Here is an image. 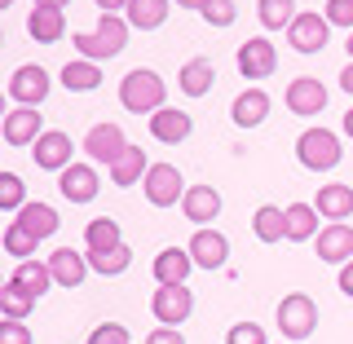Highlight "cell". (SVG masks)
<instances>
[{"mask_svg": "<svg viewBox=\"0 0 353 344\" xmlns=\"http://www.w3.org/2000/svg\"><path fill=\"white\" fill-rule=\"evenodd\" d=\"M128 31H132L128 18L102 14V22H97L93 31H75V49L84 53V62H106V58H115V53H124Z\"/></svg>", "mask_w": 353, "mask_h": 344, "instance_id": "obj_1", "label": "cell"}, {"mask_svg": "<svg viewBox=\"0 0 353 344\" xmlns=\"http://www.w3.org/2000/svg\"><path fill=\"white\" fill-rule=\"evenodd\" d=\"M163 97H168V88H163L159 71H128L124 80H119V102H124V110H132V115H154V110H163Z\"/></svg>", "mask_w": 353, "mask_h": 344, "instance_id": "obj_2", "label": "cell"}, {"mask_svg": "<svg viewBox=\"0 0 353 344\" xmlns=\"http://www.w3.org/2000/svg\"><path fill=\"white\" fill-rule=\"evenodd\" d=\"M340 154H345V146H340V137L327 132V128H305L301 137H296V159H301V168L327 172V168L340 163Z\"/></svg>", "mask_w": 353, "mask_h": 344, "instance_id": "obj_3", "label": "cell"}, {"mask_svg": "<svg viewBox=\"0 0 353 344\" xmlns=\"http://www.w3.org/2000/svg\"><path fill=\"white\" fill-rule=\"evenodd\" d=\"M318 327V305L309 301L305 292H292L279 301V331L287 340H309Z\"/></svg>", "mask_w": 353, "mask_h": 344, "instance_id": "obj_4", "label": "cell"}, {"mask_svg": "<svg viewBox=\"0 0 353 344\" xmlns=\"http://www.w3.org/2000/svg\"><path fill=\"white\" fill-rule=\"evenodd\" d=\"M146 199L154 208H172V203H181L185 199V181H181V168H172V163H150V172H146Z\"/></svg>", "mask_w": 353, "mask_h": 344, "instance_id": "obj_5", "label": "cell"}, {"mask_svg": "<svg viewBox=\"0 0 353 344\" xmlns=\"http://www.w3.org/2000/svg\"><path fill=\"white\" fill-rule=\"evenodd\" d=\"M331 40V22L327 14H296V22L287 27V44L296 53H323Z\"/></svg>", "mask_w": 353, "mask_h": 344, "instance_id": "obj_6", "label": "cell"}, {"mask_svg": "<svg viewBox=\"0 0 353 344\" xmlns=\"http://www.w3.org/2000/svg\"><path fill=\"white\" fill-rule=\"evenodd\" d=\"M150 309H154V318H159V327H181L185 318L194 314V296H190L185 283H172V287H159V292H154Z\"/></svg>", "mask_w": 353, "mask_h": 344, "instance_id": "obj_7", "label": "cell"}, {"mask_svg": "<svg viewBox=\"0 0 353 344\" xmlns=\"http://www.w3.org/2000/svg\"><path fill=\"white\" fill-rule=\"evenodd\" d=\"M128 146H132V141L124 137V128H119V124H97V128H88V137H84L88 159L106 163V168H115V163L124 159Z\"/></svg>", "mask_w": 353, "mask_h": 344, "instance_id": "obj_8", "label": "cell"}, {"mask_svg": "<svg viewBox=\"0 0 353 344\" xmlns=\"http://www.w3.org/2000/svg\"><path fill=\"white\" fill-rule=\"evenodd\" d=\"M49 88H53L49 71H44L40 62H31V66H18V71H14V80H9V97H14L18 106H40L44 97H49Z\"/></svg>", "mask_w": 353, "mask_h": 344, "instance_id": "obj_9", "label": "cell"}, {"mask_svg": "<svg viewBox=\"0 0 353 344\" xmlns=\"http://www.w3.org/2000/svg\"><path fill=\"white\" fill-rule=\"evenodd\" d=\"M318 261L327 265H349L353 261V225H345V221H331L327 230H318Z\"/></svg>", "mask_w": 353, "mask_h": 344, "instance_id": "obj_10", "label": "cell"}, {"mask_svg": "<svg viewBox=\"0 0 353 344\" xmlns=\"http://www.w3.org/2000/svg\"><path fill=\"white\" fill-rule=\"evenodd\" d=\"M190 256H194L199 270H221V265L230 261V239L221 234V230L199 225V234L190 239Z\"/></svg>", "mask_w": 353, "mask_h": 344, "instance_id": "obj_11", "label": "cell"}, {"mask_svg": "<svg viewBox=\"0 0 353 344\" xmlns=\"http://www.w3.org/2000/svg\"><path fill=\"white\" fill-rule=\"evenodd\" d=\"M274 66H279V53H274V44L256 36V40H248L239 49V71H243V80H265V75H274Z\"/></svg>", "mask_w": 353, "mask_h": 344, "instance_id": "obj_12", "label": "cell"}, {"mask_svg": "<svg viewBox=\"0 0 353 344\" xmlns=\"http://www.w3.org/2000/svg\"><path fill=\"white\" fill-rule=\"evenodd\" d=\"M327 106V84L314 80V75H301V80L287 84V110L292 115H318Z\"/></svg>", "mask_w": 353, "mask_h": 344, "instance_id": "obj_13", "label": "cell"}, {"mask_svg": "<svg viewBox=\"0 0 353 344\" xmlns=\"http://www.w3.org/2000/svg\"><path fill=\"white\" fill-rule=\"evenodd\" d=\"M40 106H18L5 115V141L9 146H31V141H40Z\"/></svg>", "mask_w": 353, "mask_h": 344, "instance_id": "obj_14", "label": "cell"}, {"mask_svg": "<svg viewBox=\"0 0 353 344\" xmlns=\"http://www.w3.org/2000/svg\"><path fill=\"white\" fill-rule=\"evenodd\" d=\"M97 185H102L97 172L84 168V163H71L66 172H58V190H62V199H71V203H93Z\"/></svg>", "mask_w": 353, "mask_h": 344, "instance_id": "obj_15", "label": "cell"}, {"mask_svg": "<svg viewBox=\"0 0 353 344\" xmlns=\"http://www.w3.org/2000/svg\"><path fill=\"white\" fill-rule=\"evenodd\" d=\"M36 168H49V172H66V168H71V137H66V132H40Z\"/></svg>", "mask_w": 353, "mask_h": 344, "instance_id": "obj_16", "label": "cell"}, {"mask_svg": "<svg viewBox=\"0 0 353 344\" xmlns=\"http://www.w3.org/2000/svg\"><path fill=\"white\" fill-rule=\"evenodd\" d=\"M194 270V256L190 247H163L159 256H154V279H159V287H172V283H185Z\"/></svg>", "mask_w": 353, "mask_h": 344, "instance_id": "obj_17", "label": "cell"}, {"mask_svg": "<svg viewBox=\"0 0 353 344\" xmlns=\"http://www.w3.org/2000/svg\"><path fill=\"white\" fill-rule=\"evenodd\" d=\"M190 128H194V119L185 115V110L163 106V110H154V115H150V132L163 141V146H176V141H185V137H190Z\"/></svg>", "mask_w": 353, "mask_h": 344, "instance_id": "obj_18", "label": "cell"}, {"mask_svg": "<svg viewBox=\"0 0 353 344\" xmlns=\"http://www.w3.org/2000/svg\"><path fill=\"white\" fill-rule=\"evenodd\" d=\"M27 31H31V40H40V44H58L66 36V9L36 5L31 18H27Z\"/></svg>", "mask_w": 353, "mask_h": 344, "instance_id": "obj_19", "label": "cell"}, {"mask_svg": "<svg viewBox=\"0 0 353 344\" xmlns=\"http://www.w3.org/2000/svg\"><path fill=\"white\" fill-rule=\"evenodd\" d=\"M230 119H234L239 128H256L270 119V93H261V88H248V93L234 97V106H230Z\"/></svg>", "mask_w": 353, "mask_h": 344, "instance_id": "obj_20", "label": "cell"}, {"mask_svg": "<svg viewBox=\"0 0 353 344\" xmlns=\"http://www.w3.org/2000/svg\"><path fill=\"white\" fill-rule=\"evenodd\" d=\"M49 270H53V283H62V287H80L88 279V256H80V252H71V247H58L49 256Z\"/></svg>", "mask_w": 353, "mask_h": 344, "instance_id": "obj_21", "label": "cell"}, {"mask_svg": "<svg viewBox=\"0 0 353 344\" xmlns=\"http://www.w3.org/2000/svg\"><path fill=\"white\" fill-rule=\"evenodd\" d=\"M176 84H181L185 97H203V93H212V84H216V66L208 58H190L176 71Z\"/></svg>", "mask_w": 353, "mask_h": 344, "instance_id": "obj_22", "label": "cell"}, {"mask_svg": "<svg viewBox=\"0 0 353 344\" xmlns=\"http://www.w3.org/2000/svg\"><path fill=\"white\" fill-rule=\"evenodd\" d=\"M18 225L27 230L31 239H40V243H44V239H53V234H58L62 216L53 212L49 203H40V199H36V203H27V208H22V212H18Z\"/></svg>", "mask_w": 353, "mask_h": 344, "instance_id": "obj_23", "label": "cell"}, {"mask_svg": "<svg viewBox=\"0 0 353 344\" xmlns=\"http://www.w3.org/2000/svg\"><path fill=\"white\" fill-rule=\"evenodd\" d=\"M181 212L194 221V225H208V221H216L221 212V194L212 190V185H190L181 199Z\"/></svg>", "mask_w": 353, "mask_h": 344, "instance_id": "obj_24", "label": "cell"}, {"mask_svg": "<svg viewBox=\"0 0 353 344\" xmlns=\"http://www.w3.org/2000/svg\"><path fill=\"white\" fill-rule=\"evenodd\" d=\"M252 230H256L261 243H283V239H287V208L261 203L256 212H252Z\"/></svg>", "mask_w": 353, "mask_h": 344, "instance_id": "obj_25", "label": "cell"}, {"mask_svg": "<svg viewBox=\"0 0 353 344\" xmlns=\"http://www.w3.org/2000/svg\"><path fill=\"white\" fill-rule=\"evenodd\" d=\"M9 283L22 287L27 296H36V301H40V296L53 287V270H49V261H44V265H40V261H22L18 270H14V279H9Z\"/></svg>", "mask_w": 353, "mask_h": 344, "instance_id": "obj_26", "label": "cell"}, {"mask_svg": "<svg viewBox=\"0 0 353 344\" xmlns=\"http://www.w3.org/2000/svg\"><path fill=\"white\" fill-rule=\"evenodd\" d=\"M314 203H318V216L345 221V216H353V185H323Z\"/></svg>", "mask_w": 353, "mask_h": 344, "instance_id": "obj_27", "label": "cell"}, {"mask_svg": "<svg viewBox=\"0 0 353 344\" xmlns=\"http://www.w3.org/2000/svg\"><path fill=\"white\" fill-rule=\"evenodd\" d=\"M146 172H150V163H146V150H141V146H128V150H124V159H119L115 168H110V181H115V185H124V190H128V185L146 181Z\"/></svg>", "mask_w": 353, "mask_h": 344, "instance_id": "obj_28", "label": "cell"}, {"mask_svg": "<svg viewBox=\"0 0 353 344\" xmlns=\"http://www.w3.org/2000/svg\"><path fill=\"white\" fill-rule=\"evenodd\" d=\"M168 5L172 0H128V27H141V31H154L163 27V18H168Z\"/></svg>", "mask_w": 353, "mask_h": 344, "instance_id": "obj_29", "label": "cell"}, {"mask_svg": "<svg viewBox=\"0 0 353 344\" xmlns=\"http://www.w3.org/2000/svg\"><path fill=\"white\" fill-rule=\"evenodd\" d=\"M318 234V208L314 203H292L287 208V243H305Z\"/></svg>", "mask_w": 353, "mask_h": 344, "instance_id": "obj_30", "label": "cell"}, {"mask_svg": "<svg viewBox=\"0 0 353 344\" xmlns=\"http://www.w3.org/2000/svg\"><path fill=\"white\" fill-rule=\"evenodd\" d=\"M88 265H93V274H102V279H115V274H124L132 265V252H128V243L106 247V252H88Z\"/></svg>", "mask_w": 353, "mask_h": 344, "instance_id": "obj_31", "label": "cell"}, {"mask_svg": "<svg viewBox=\"0 0 353 344\" xmlns=\"http://www.w3.org/2000/svg\"><path fill=\"white\" fill-rule=\"evenodd\" d=\"M62 84L71 88V93H88V88L102 84V66L97 62H66L62 66Z\"/></svg>", "mask_w": 353, "mask_h": 344, "instance_id": "obj_32", "label": "cell"}, {"mask_svg": "<svg viewBox=\"0 0 353 344\" xmlns=\"http://www.w3.org/2000/svg\"><path fill=\"white\" fill-rule=\"evenodd\" d=\"M256 18H261V27L283 31V27H292V22H296V0H261Z\"/></svg>", "mask_w": 353, "mask_h": 344, "instance_id": "obj_33", "label": "cell"}, {"mask_svg": "<svg viewBox=\"0 0 353 344\" xmlns=\"http://www.w3.org/2000/svg\"><path fill=\"white\" fill-rule=\"evenodd\" d=\"M84 239H88V252H106V247H119V221H110V216H97V221H88V230H84Z\"/></svg>", "mask_w": 353, "mask_h": 344, "instance_id": "obj_34", "label": "cell"}, {"mask_svg": "<svg viewBox=\"0 0 353 344\" xmlns=\"http://www.w3.org/2000/svg\"><path fill=\"white\" fill-rule=\"evenodd\" d=\"M36 309V296H27L22 287H14V283H5L0 287V314L5 318H14V323H22V318Z\"/></svg>", "mask_w": 353, "mask_h": 344, "instance_id": "obj_35", "label": "cell"}, {"mask_svg": "<svg viewBox=\"0 0 353 344\" xmlns=\"http://www.w3.org/2000/svg\"><path fill=\"white\" fill-rule=\"evenodd\" d=\"M0 208H9V212H22V208H27V190H22L18 172H0Z\"/></svg>", "mask_w": 353, "mask_h": 344, "instance_id": "obj_36", "label": "cell"}, {"mask_svg": "<svg viewBox=\"0 0 353 344\" xmlns=\"http://www.w3.org/2000/svg\"><path fill=\"white\" fill-rule=\"evenodd\" d=\"M36 243H40V239H31L27 230L18 225V221L5 230V252H9V256H18V261H31V256H36Z\"/></svg>", "mask_w": 353, "mask_h": 344, "instance_id": "obj_37", "label": "cell"}, {"mask_svg": "<svg viewBox=\"0 0 353 344\" xmlns=\"http://www.w3.org/2000/svg\"><path fill=\"white\" fill-rule=\"evenodd\" d=\"M199 14H203V22L208 27H230V22H234V0H208L203 9H199Z\"/></svg>", "mask_w": 353, "mask_h": 344, "instance_id": "obj_38", "label": "cell"}, {"mask_svg": "<svg viewBox=\"0 0 353 344\" xmlns=\"http://www.w3.org/2000/svg\"><path fill=\"white\" fill-rule=\"evenodd\" d=\"M88 344H132V340H128V331L119 327V323H102V327H93Z\"/></svg>", "mask_w": 353, "mask_h": 344, "instance_id": "obj_39", "label": "cell"}, {"mask_svg": "<svg viewBox=\"0 0 353 344\" xmlns=\"http://www.w3.org/2000/svg\"><path fill=\"white\" fill-rule=\"evenodd\" d=\"M225 344H265V331L261 323H239V327H230Z\"/></svg>", "mask_w": 353, "mask_h": 344, "instance_id": "obj_40", "label": "cell"}, {"mask_svg": "<svg viewBox=\"0 0 353 344\" xmlns=\"http://www.w3.org/2000/svg\"><path fill=\"white\" fill-rule=\"evenodd\" d=\"M327 22L353 31V0H327Z\"/></svg>", "mask_w": 353, "mask_h": 344, "instance_id": "obj_41", "label": "cell"}, {"mask_svg": "<svg viewBox=\"0 0 353 344\" xmlns=\"http://www.w3.org/2000/svg\"><path fill=\"white\" fill-rule=\"evenodd\" d=\"M0 344H31V331L22 323H14V318H5L0 323Z\"/></svg>", "mask_w": 353, "mask_h": 344, "instance_id": "obj_42", "label": "cell"}, {"mask_svg": "<svg viewBox=\"0 0 353 344\" xmlns=\"http://www.w3.org/2000/svg\"><path fill=\"white\" fill-rule=\"evenodd\" d=\"M146 344H185V336L176 327H154L150 336H146Z\"/></svg>", "mask_w": 353, "mask_h": 344, "instance_id": "obj_43", "label": "cell"}, {"mask_svg": "<svg viewBox=\"0 0 353 344\" xmlns=\"http://www.w3.org/2000/svg\"><path fill=\"white\" fill-rule=\"evenodd\" d=\"M340 292H345L349 301H353V261H349V265H340Z\"/></svg>", "mask_w": 353, "mask_h": 344, "instance_id": "obj_44", "label": "cell"}, {"mask_svg": "<svg viewBox=\"0 0 353 344\" xmlns=\"http://www.w3.org/2000/svg\"><path fill=\"white\" fill-rule=\"evenodd\" d=\"M340 88L353 97V62H345V71H340Z\"/></svg>", "mask_w": 353, "mask_h": 344, "instance_id": "obj_45", "label": "cell"}, {"mask_svg": "<svg viewBox=\"0 0 353 344\" xmlns=\"http://www.w3.org/2000/svg\"><path fill=\"white\" fill-rule=\"evenodd\" d=\"M97 9H102V14H115V9H128V0H97Z\"/></svg>", "mask_w": 353, "mask_h": 344, "instance_id": "obj_46", "label": "cell"}, {"mask_svg": "<svg viewBox=\"0 0 353 344\" xmlns=\"http://www.w3.org/2000/svg\"><path fill=\"white\" fill-rule=\"evenodd\" d=\"M208 0H176V9H203Z\"/></svg>", "mask_w": 353, "mask_h": 344, "instance_id": "obj_47", "label": "cell"}, {"mask_svg": "<svg viewBox=\"0 0 353 344\" xmlns=\"http://www.w3.org/2000/svg\"><path fill=\"white\" fill-rule=\"evenodd\" d=\"M36 5H49V9H66L71 0H36Z\"/></svg>", "mask_w": 353, "mask_h": 344, "instance_id": "obj_48", "label": "cell"}, {"mask_svg": "<svg viewBox=\"0 0 353 344\" xmlns=\"http://www.w3.org/2000/svg\"><path fill=\"white\" fill-rule=\"evenodd\" d=\"M345 132H349V137H353V106L345 110Z\"/></svg>", "mask_w": 353, "mask_h": 344, "instance_id": "obj_49", "label": "cell"}, {"mask_svg": "<svg viewBox=\"0 0 353 344\" xmlns=\"http://www.w3.org/2000/svg\"><path fill=\"white\" fill-rule=\"evenodd\" d=\"M349 62H353V31H349Z\"/></svg>", "mask_w": 353, "mask_h": 344, "instance_id": "obj_50", "label": "cell"}, {"mask_svg": "<svg viewBox=\"0 0 353 344\" xmlns=\"http://www.w3.org/2000/svg\"><path fill=\"white\" fill-rule=\"evenodd\" d=\"M9 5H14V0H0V9H9Z\"/></svg>", "mask_w": 353, "mask_h": 344, "instance_id": "obj_51", "label": "cell"}]
</instances>
